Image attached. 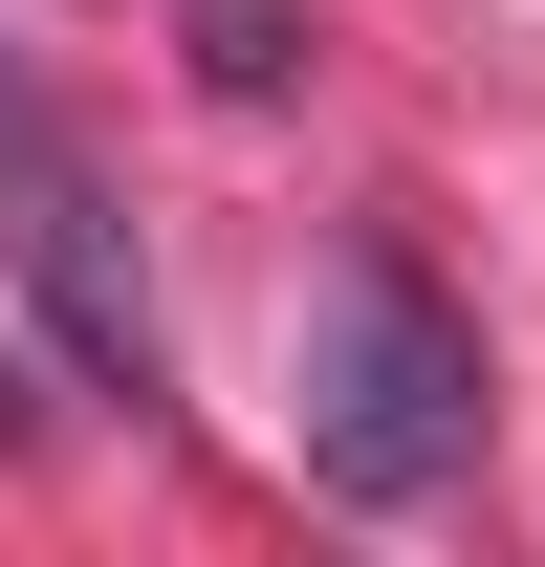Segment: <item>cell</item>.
I'll list each match as a JSON object with an SVG mask.
<instances>
[{"mask_svg": "<svg viewBox=\"0 0 545 567\" xmlns=\"http://www.w3.org/2000/svg\"><path fill=\"white\" fill-rule=\"evenodd\" d=\"M0 262L44 284V328H66L88 393H153V284H132V240H110V175H88L66 110H22V87H0Z\"/></svg>", "mask_w": 545, "mask_h": 567, "instance_id": "2", "label": "cell"}, {"mask_svg": "<svg viewBox=\"0 0 545 567\" xmlns=\"http://www.w3.org/2000/svg\"><path fill=\"white\" fill-rule=\"evenodd\" d=\"M197 66L218 87H284V0H197Z\"/></svg>", "mask_w": 545, "mask_h": 567, "instance_id": "3", "label": "cell"}, {"mask_svg": "<svg viewBox=\"0 0 545 567\" xmlns=\"http://www.w3.org/2000/svg\"><path fill=\"white\" fill-rule=\"evenodd\" d=\"M0 436H44V393H0Z\"/></svg>", "mask_w": 545, "mask_h": 567, "instance_id": "4", "label": "cell"}, {"mask_svg": "<svg viewBox=\"0 0 545 567\" xmlns=\"http://www.w3.org/2000/svg\"><path fill=\"white\" fill-rule=\"evenodd\" d=\"M306 481L328 502H459L480 481V328L414 240H349L306 306Z\"/></svg>", "mask_w": 545, "mask_h": 567, "instance_id": "1", "label": "cell"}]
</instances>
